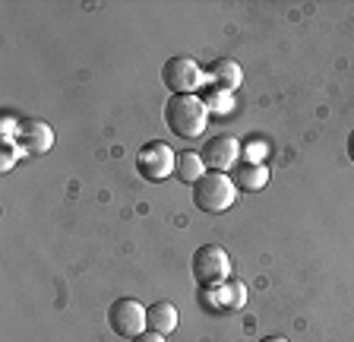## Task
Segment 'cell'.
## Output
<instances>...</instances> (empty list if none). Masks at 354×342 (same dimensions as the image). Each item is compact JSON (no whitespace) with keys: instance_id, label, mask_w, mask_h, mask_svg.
<instances>
[{"instance_id":"7c38bea8","label":"cell","mask_w":354,"mask_h":342,"mask_svg":"<svg viewBox=\"0 0 354 342\" xmlns=\"http://www.w3.org/2000/svg\"><path fill=\"white\" fill-rule=\"evenodd\" d=\"M146 323L149 330H155V333H174L177 323H180V314H177V307L171 305V301H155V305L146 307Z\"/></svg>"},{"instance_id":"9a60e30c","label":"cell","mask_w":354,"mask_h":342,"mask_svg":"<svg viewBox=\"0 0 354 342\" xmlns=\"http://www.w3.org/2000/svg\"><path fill=\"white\" fill-rule=\"evenodd\" d=\"M130 342H165V336L155 333V330H146V333H140L136 339H130Z\"/></svg>"},{"instance_id":"277c9868","label":"cell","mask_w":354,"mask_h":342,"mask_svg":"<svg viewBox=\"0 0 354 342\" xmlns=\"http://www.w3.org/2000/svg\"><path fill=\"white\" fill-rule=\"evenodd\" d=\"M162 82L171 89V96H196V89L206 82V70L187 54H177V57L165 60Z\"/></svg>"},{"instance_id":"5bb4252c","label":"cell","mask_w":354,"mask_h":342,"mask_svg":"<svg viewBox=\"0 0 354 342\" xmlns=\"http://www.w3.org/2000/svg\"><path fill=\"white\" fill-rule=\"evenodd\" d=\"M203 102H206L209 114H215V118H225V114H231V108H234V96L225 89H215V86H209V89H203Z\"/></svg>"},{"instance_id":"6da1fadb","label":"cell","mask_w":354,"mask_h":342,"mask_svg":"<svg viewBox=\"0 0 354 342\" xmlns=\"http://www.w3.org/2000/svg\"><path fill=\"white\" fill-rule=\"evenodd\" d=\"M165 124L180 140H199L206 134L209 108L199 96H171L165 105Z\"/></svg>"},{"instance_id":"ba28073f","label":"cell","mask_w":354,"mask_h":342,"mask_svg":"<svg viewBox=\"0 0 354 342\" xmlns=\"http://www.w3.org/2000/svg\"><path fill=\"white\" fill-rule=\"evenodd\" d=\"M199 305L209 307L212 314H221V311H237V307L247 305V285L243 282H221V285H212V289H203L199 295Z\"/></svg>"},{"instance_id":"52a82bcc","label":"cell","mask_w":354,"mask_h":342,"mask_svg":"<svg viewBox=\"0 0 354 342\" xmlns=\"http://www.w3.org/2000/svg\"><path fill=\"white\" fill-rule=\"evenodd\" d=\"M203 162H206V168L212 171H225L228 174L231 168L237 165V156H241V143L234 140V136L221 134V136H212V140L203 143Z\"/></svg>"},{"instance_id":"e0dca14e","label":"cell","mask_w":354,"mask_h":342,"mask_svg":"<svg viewBox=\"0 0 354 342\" xmlns=\"http://www.w3.org/2000/svg\"><path fill=\"white\" fill-rule=\"evenodd\" d=\"M259 342H288V339H285V336H263Z\"/></svg>"},{"instance_id":"5b68a950","label":"cell","mask_w":354,"mask_h":342,"mask_svg":"<svg viewBox=\"0 0 354 342\" xmlns=\"http://www.w3.org/2000/svg\"><path fill=\"white\" fill-rule=\"evenodd\" d=\"M174 165H177V156L171 152L168 143H146L136 152V171H140V178L149 181V184H158V181L171 178Z\"/></svg>"},{"instance_id":"3957f363","label":"cell","mask_w":354,"mask_h":342,"mask_svg":"<svg viewBox=\"0 0 354 342\" xmlns=\"http://www.w3.org/2000/svg\"><path fill=\"white\" fill-rule=\"evenodd\" d=\"M190 267H193V279L199 282V289H212V285L228 282L231 257L218 244H203V247H196Z\"/></svg>"},{"instance_id":"9c48e42d","label":"cell","mask_w":354,"mask_h":342,"mask_svg":"<svg viewBox=\"0 0 354 342\" xmlns=\"http://www.w3.org/2000/svg\"><path fill=\"white\" fill-rule=\"evenodd\" d=\"M16 146L29 156H44L54 146V130L44 120H22L19 134H16Z\"/></svg>"},{"instance_id":"8fae6325","label":"cell","mask_w":354,"mask_h":342,"mask_svg":"<svg viewBox=\"0 0 354 342\" xmlns=\"http://www.w3.org/2000/svg\"><path fill=\"white\" fill-rule=\"evenodd\" d=\"M206 80L212 82L215 89H225V92H231V96H234V92L241 89V82H243V70H241V64H237V60L221 57V60H215L212 67L206 70Z\"/></svg>"},{"instance_id":"30bf717a","label":"cell","mask_w":354,"mask_h":342,"mask_svg":"<svg viewBox=\"0 0 354 342\" xmlns=\"http://www.w3.org/2000/svg\"><path fill=\"white\" fill-rule=\"evenodd\" d=\"M231 181H234L237 190H247V194H257L269 184V165L266 162H237L231 168Z\"/></svg>"},{"instance_id":"2e32d148","label":"cell","mask_w":354,"mask_h":342,"mask_svg":"<svg viewBox=\"0 0 354 342\" xmlns=\"http://www.w3.org/2000/svg\"><path fill=\"white\" fill-rule=\"evenodd\" d=\"M348 159H351V162H354V130H351V134H348Z\"/></svg>"},{"instance_id":"7a4b0ae2","label":"cell","mask_w":354,"mask_h":342,"mask_svg":"<svg viewBox=\"0 0 354 342\" xmlns=\"http://www.w3.org/2000/svg\"><path fill=\"white\" fill-rule=\"evenodd\" d=\"M237 190L231 174L225 171H206L203 178L193 184V203H196L199 213H206V216H218V213H228L237 200Z\"/></svg>"},{"instance_id":"4fadbf2b","label":"cell","mask_w":354,"mask_h":342,"mask_svg":"<svg viewBox=\"0 0 354 342\" xmlns=\"http://www.w3.org/2000/svg\"><path fill=\"white\" fill-rule=\"evenodd\" d=\"M174 174L180 184H196L203 174H206V162H203V156L199 152H180L177 156V165H174Z\"/></svg>"},{"instance_id":"8992f818","label":"cell","mask_w":354,"mask_h":342,"mask_svg":"<svg viewBox=\"0 0 354 342\" xmlns=\"http://www.w3.org/2000/svg\"><path fill=\"white\" fill-rule=\"evenodd\" d=\"M108 327L120 336V339H136L140 333H146V307L136 298H118L108 307Z\"/></svg>"}]
</instances>
